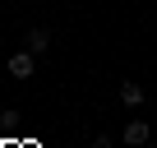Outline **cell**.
Returning a JSON list of instances; mask_svg holds the SVG:
<instances>
[{
  "mask_svg": "<svg viewBox=\"0 0 157 148\" xmlns=\"http://www.w3.org/2000/svg\"><path fill=\"white\" fill-rule=\"evenodd\" d=\"M5 69L14 74V79H33V69H37V51H28V46H23V51H14V56L5 60Z\"/></svg>",
  "mask_w": 157,
  "mask_h": 148,
  "instance_id": "1",
  "label": "cell"
},
{
  "mask_svg": "<svg viewBox=\"0 0 157 148\" xmlns=\"http://www.w3.org/2000/svg\"><path fill=\"white\" fill-rule=\"evenodd\" d=\"M120 139H125V143H129V148H143V143H148V139H152V125H148V120H129V125H125V134H120Z\"/></svg>",
  "mask_w": 157,
  "mask_h": 148,
  "instance_id": "2",
  "label": "cell"
},
{
  "mask_svg": "<svg viewBox=\"0 0 157 148\" xmlns=\"http://www.w3.org/2000/svg\"><path fill=\"white\" fill-rule=\"evenodd\" d=\"M120 102L139 111V107H143V84H134V79H125V84H120Z\"/></svg>",
  "mask_w": 157,
  "mask_h": 148,
  "instance_id": "3",
  "label": "cell"
},
{
  "mask_svg": "<svg viewBox=\"0 0 157 148\" xmlns=\"http://www.w3.org/2000/svg\"><path fill=\"white\" fill-rule=\"evenodd\" d=\"M23 46H28V51H37V56H42V51H46V46H51V33H46V28H28V37H23Z\"/></svg>",
  "mask_w": 157,
  "mask_h": 148,
  "instance_id": "4",
  "label": "cell"
},
{
  "mask_svg": "<svg viewBox=\"0 0 157 148\" xmlns=\"http://www.w3.org/2000/svg\"><path fill=\"white\" fill-rule=\"evenodd\" d=\"M93 148H111V134H97V139H93Z\"/></svg>",
  "mask_w": 157,
  "mask_h": 148,
  "instance_id": "5",
  "label": "cell"
}]
</instances>
